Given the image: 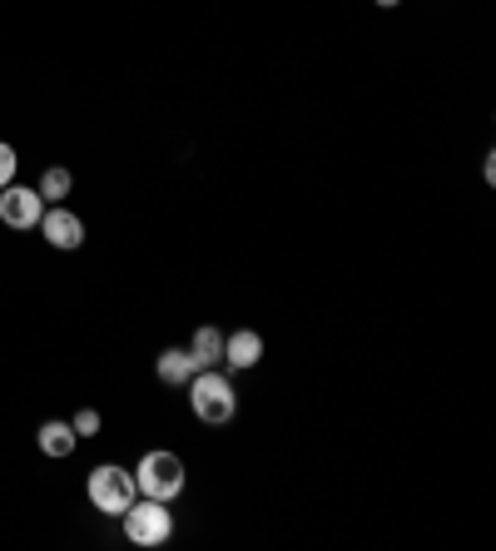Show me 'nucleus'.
Here are the masks:
<instances>
[{
	"label": "nucleus",
	"instance_id": "13",
	"mask_svg": "<svg viewBox=\"0 0 496 551\" xmlns=\"http://www.w3.org/2000/svg\"><path fill=\"white\" fill-rule=\"evenodd\" d=\"M15 169H20V159H15V149L0 139V189H5V184H15Z\"/></svg>",
	"mask_w": 496,
	"mask_h": 551
},
{
	"label": "nucleus",
	"instance_id": "6",
	"mask_svg": "<svg viewBox=\"0 0 496 551\" xmlns=\"http://www.w3.org/2000/svg\"><path fill=\"white\" fill-rule=\"evenodd\" d=\"M40 234H45V244L60 249V254H75V249L85 244V224H80V214H70L65 204H45Z\"/></svg>",
	"mask_w": 496,
	"mask_h": 551
},
{
	"label": "nucleus",
	"instance_id": "2",
	"mask_svg": "<svg viewBox=\"0 0 496 551\" xmlns=\"http://www.w3.org/2000/svg\"><path fill=\"white\" fill-rule=\"evenodd\" d=\"M134 487H139V497H154V502H179V497H184V487H189V472H184L179 452L154 447V452H144V457H139V467H134Z\"/></svg>",
	"mask_w": 496,
	"mask_h": 551
},
{
	"label": "nucleus",
	"instance_id": "12",
	"mask_svg": "<svg viewBox=\"0 0 496 551\" xmlns=\"http://www.w3.org/2000/svg\"><path fill=\"white\" fill-rule=\"evenodd\" d=\"M70 427H75L80 437H95V432H100V413H95V408H80V413L70 417Z\"/></svg>",
	"mask_w": 496,
	"mask_h": 551
},
{
	"label": "nucleus",
	"instance_id": "7",
	"mask_svg": "<svg viewBox=\"0 0 496 551\" xmlns=\"http://www.w3.org/2000/svg\"><path fill=\"white\" fill-rule=\"evenodd\" d=\"M258 358H263V333L258 328H234V333H224V363L229 368H258Z\"/></svg>",
	"mask_w": 496,
	"mask_h": 551
},
{
	"label": "nucleus",
	"instance_id": "1",
	"mask_svg": "<svg viewBox=\"0 0 496 551\" xmlns=\"http://www.w3.org/2000/svg\"><path fill=\"white\" fill-rule=\"evenodd\" d=\"M189 408H194L199 422H209V427L234 422V413H239V393H234L229 373H219V368H199V373L189 378Z\"/></svg>",
	"mask_w": 496,
	"mask_h": 551
},
{
	"label": "nucleus",
	"instance_id": "10",
	"mask_svg": "<svg viewBox=\"0 0 496 551\" xmlns=\"http://www.w3.org/2000/svg\"><path fill=\"white\" fill-rule=\"evenodd\" d=\"M75 442H80V432H75L70 422H60V417L40 427V452H45V457H70Z\"/></svg>",
	"mask_w": 496,
	"mask_h": 551
},
{
	"label": "nucleus",
	"instance_id": "5",
	"mask_svg": "<svg viewBox=\"0 0 496 551\" xmlns=\"http://www.w3.org/2000/svg\"><path fill=\"white\" fill-rule=\"evenodd\" d=\"M40 214H45V199L40 189H20V184H5L0 189V224L25 234V229H40Z\"/></svg>",
	"mask_w": 496,
	"mask_h": 551
},
{
	"label": "nucleus",
	"instance_id": "11",
	"mask_svg": "<svg viewBox=\"0 0 496 551\" xmlns=\"http://www.w3.org/2000/svg\"><path fill=\"white\" fill-rule=\"evenodd\" d=\"M70 189H75V174H70L65 164H50V169L40 174V199H45V204H60V199H70Z\"/></svg>",
	"mask_w": 496,
	"mask_h": 551
},
{
	"label": "nucleus",
	"instance_id": "14",
	"mask_svg": "<svg viewBox=\"0 0 496 551\" xmlns=\"http://www.w3.org/2000/svg\"><path fill=\"white\" fill-rule=\"evenodd\" d=\"M372 5H382V10H397V5H402V0H372Z\"/></svg>",
	"mask_w": 496,
	"mask_h": 551
},
{
	"label": "nucleus",
	"instance_id": "3",
	"mask_svg": "<svg viewBox=\"0 0 496 551\" xmlns=\"http://www.w3.org/2000/svg\"><path fill=\"white\" fill-rule=\"evenodd\" d=\"M120 522L134 547H164L174 537V512H169V502H154V497H134Z\"/></svg>",
	"mask_w": 496,
	"mask_h": 551
},
{
	"label": "nucleus",
	"instance_id": "9",
	"mask_svg": "<svg viewBox=\"0 0 496 551\" xmlns=\"http://www.w3.org/2000/svg\"><path fill=\"white\" fill-rule=\"evenodd\" d=\"M189 353H194V368H219V363H224V333H219L214 323L194 328V343H189Z\"/></svg>",
	"mask_w": 496,
	"mask_h": 551
},
{
	"label": "nucleus",
	"instance_id": "8",
	"mask_svg": "<svg viewBox=\"0 0 496 551\" xmlns=\"http://www.w3.org/2000/svg\"><path fill=\"white\" fill-rule=\"evenodd\" d=\"M154 373H159V383H164V388H184L199 368H194V353H189V348H164V353H159V363H154Z\"/></svg>",
	"mask_w": 496,
	"mask_h": 551
},
{
	"label": "nucleus",
	"instance_id": "4",
	"mask_svg": "<svg viewBox=\"0 0 496 551\" xmlns=\"http://www.w3.org/2000/svg\"><path fill=\"white\" fill-rule=\"evenodd\" d=\"M90 507L100 512V517H124V507L139 497V487H134V472L120 467V462H100L95 472H90Z\"/></svg>",
	"mask_w": 496,
	"mask_h": 551
}]
</instances>
